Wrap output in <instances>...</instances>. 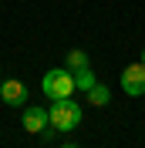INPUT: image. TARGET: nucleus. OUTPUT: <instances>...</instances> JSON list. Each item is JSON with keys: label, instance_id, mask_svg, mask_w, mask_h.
I'll return each instance as SVG.
<instances>
[{"label": "nucleus", "instance_id": "nucleus-1", "mask_svg": "<svg viewBox=\"0 0 145 148\" xmlns=\"http://www.w3.org/2000/svg\"><path fill=\"white\" fill-rule=\"evenodd\" d=\"M47 125L54 131H74L81 125V104L71 101V98L51 101V108H47Z\"/></svg>", "mask_w": 145, "mask_h": 148}, {"label": "nucleus", "instance_id": "nucleus-2", "mask_svg": "<svg viewBox=\"0 0 145 148\" xmlns=\"http://www.w3.org/2000/svg\"><path fill=\"white\" fill-rule=\"evenodd\" d=\"M41 91L51 98V101H61V98H71L78 88H74V71L71 67H54V71L44 74L41 81Z\"/></svg>", "mask_w": 145, "mask_h": 148}, {"label": "nucleus", "instance_id": "nucleus-3", "mask_svg": "<svg viewBox=\"0 0 145 148\" xmlns=\"http://www.w3.org/2000/svg\"><path fill=\"white\" fill-rule=\"evenodd\" d=\"M122 91L132 94V98H142L145 94V64L135 61V64H128L122 71Z\"/></svg>", "mask_w": 145, "mask_h": 148}, {"label": "nucleus", "instance_id": "nucleus-4", "mask_svg": "<svg viewBox=\"0 0 145 148\" xmlns=\"http://www.w3.org/2000/svg\"><path fill=\"white\" fill-rule=\"evenodd\" d=\"M20 125H24V131H30V135H41V131L47 128V111H44V108H34V104H30V108L24 111Z\"/></svg>", "mask_w": 145, "mask_h": 148}, {"label": "nucleus", "instance_id": "nucleus-5", "mask_svg": "<svg viewBox=\"0 0 145 148\" xmlns=\"http://www.w3.org/2000/svg\"><path fill=\"white\" fill-rule=\"evenodd\" d=\"M0 98H3V104H24V98H27V88H24L17 77H10V81L0 84Z\"/></svg>", "mask_w": 145, "mask_h": 148}, {"label": "nucleus", "instance_id": "nucleus-6", "mask_svg": "<svg viewBox=\"0 0 145 148\" xmlns=\"http://www.w3.org/2000/svg\"><path fill=\"white\" fill-rule=\"evenodd\" d=\"M95 84H98V81H95L91 67H78V71H74V88H78V91H84V94H88Z\"/></svg>", "mask_w": 145, "mask_h": 148}, {"label": "nucleus", "instance_id": "nucleus-7", "mask_svg": "<svg viewBox=\"0 0 145 148\" xmlns=\"http://www.w3.org/2000/svg\"><path fill=\"white\" fill-rule=\"evenodd\" d=\"M111 101V91L105 88V84H95L88 91V104H95V108H105V104Z\"/></svg>", "mask_w": 145, "mask_h": 148}, {"label": "nucleus", "instance_id": "nucleus-8", "mask_svg": "<svg viewBox=\"0 0 145 148\" xmlns=\"http://www.w3.org/2000/svg\"><path fill=\"white\" fill-rule=\"evenodd\" d=\"M68 67H71V71L88 67V54H84V51H71V54H68Z\"/></svg>", "mask_w": 145, "mask_h": 148}, {"label": "nucleus", "instance_id": "nucleus-9", "mask_svg": "<svg viewBox=\"0 0 145 148\" xmlns=\"http://www.w3.org/2000/svg\"><path fill=\"white\" fill-rule=\"evenodd\" d=\"M61 148H78V145H71V141H68V145H61Z\"/></svg>", "mask_w": 145, "mask_h": 148}, {"label": "nucleus", "instance_id": "nucleus-10", "mask_svg": "<svg viewBox=\"0 0 145 148\" xmlns=\"http://www.w3.org/2000/svg\"><path fill=\"white\" fill-rule=\"evenodd\" d=\"M138 61H142V64H145V51H142V57H138Z\"/></svg>", "mask_w": 145, "mask_h": 148}]
</instances>
